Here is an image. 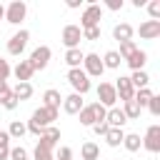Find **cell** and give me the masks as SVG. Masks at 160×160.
Masks as SVG:
<instances>
[{
	"instance_id": "1",
	"label": "cell",
	"mask_w": 160,
	"mask_h": 160,
	"mask_svg": "<svg viewBox=\"0 0 160 160\" xmlns=\"http://www.w3.org/2000/svg\"><path fill=\"white\" fill-rule=\"evenodd\" d=\"M68 82L72 85V90H75L78 95H85V92L90 90V78L82 72V68H70V70H68Z\"/></svg>"
},
{
	"instance_id": "2",
	"label": "cell",
	"mask_w": 160,
	"mask_h": 160,
	"mask_svg": "<svg viewBox=\"0 0 160 160\" xmlns=\"http://www.w3.org/2000/svg\"><path fill=\"white\" fill-rule=\"evenodd\" d=\"M100 18H102V8L95 5V2H90V5L82 10V15H80V30L98 28V25H100Z\"/></svg>"
},
{
	"instance_id": "3",
	"label": "cell",
	"mask_w": 160,
	"mask_h": 160,
	"mask_svg": "<svg viewBox=\"0 0 160 160\" xmlns=\"http://www.w3.org/2000/svg\"><path fill=\"white\" fill-rule=\"evenodd\" d=\"M25 15H28V5H25L22 0H12V2L5 8V20H8L10 25H20V22L25 20Z\"/></svg>"
},
{
	"instance_id": "4",
	"label": "cell",
	"mask_w": 160,
	"mask_h": 160,
	"mask_svg": "<svg viewBox=\"0 0 160 160\" xmlns=\"http://www.w3.org/2000/svg\"><path fill=\"white\" fill-rule=\"evenodd\" d=\"M82 72H85L88 78H100V75L105 72L100 55H95V52H85V58H82Z\"/></svg>"
},
{
	"instance_id": "5",
	"label": "cell",
	"mask_w": 160,
	"mask_h": 160,
	"mask_svg": "<svg viewBox=\"0 0 160 160\" xmlns=\"http://www.w3.org/2000/svg\"><path fill=\"white\" fill-rule=\"evenodd\" d=\"M50 55H52V50L48 48V45H40V48H35L32 52H30V68L32 70H45L48 68V62H50Z\"/></svg>"
},
{
	"instance_id": "6",
	"label": "cell",
	"mask_w": 160,
	"mask_h": 160,
	"mask_svg": "<svg viewBox=\"0 0 160 160\" xmlns=\"http://www.w3.org/2000/svg\"><path fill=\"white\" fill-rule=\"evenodd\" d=\"M98 102H100L102 108H115L118 95H115L112 82H100V85H98Z\"/></svg>"
},
{
	"instance_id": "7",
	"label": "cell",
	"mask_w": 160,
	"mask_h": 160,
	"mask_svg": "<svg viewBox=\"0 0 160 160\" xmlns=\"http://www.w3.org/2000/svg\"><path fill=\"white\" fill-rule=\"evenodd\" d=\"M142 148L148 152H160V125H150L142 138Z\"/></svg>"
},
{
	"instance_id": "8",
	"label": "cell",
	"mask_w": 160,
	"mask_h": 160,
	"mask_svg": "<svg viewBox=\"0 0 160 160\" xmlns=\"http://www.w3.org/2000/svg\"><path fill=\"white\" fill-rule=\"evenodd\" d=\"M80 40H82V30H80V25H65V28H62V42H65L68 50L78 48Z\"/></svg>"
},
{
	"instance_id": "9",
	"label": "cell",
	"mask_w": 160,
	"mask_h": 160,
	"mask_svg": "<svg viewBox=\"0 0 160 160\" xmlns=\"http://www.w3.org/2000/svg\"><path fill=\"white\" fill-rule=\"evenodd\" d=\"M28 40H30V32L28 30H20V32H15L10 40H8V52L10 55H20L22 50H25V45H28Z\"/></svg>"
},
{
	"instance_id": "10",
	"label": "cell",
	"mask_w": 160,
	"mask_h": 160,
	"mask_svg": "<svg viewBox=\"0 0 160 160\" xmlns=\"http://www.w3.org/2000/svg\"><path fill=\"white\" fill-rule=\"evenodd\" d=\"M58 140H60V130H58L55 125H50V128L42 130V135H40V140H38V148H42V150H52V148L58 145Z\"/></svg>"
},
{
	"instance_id": "11",
	"label": "cell",
	"mask_w": 160,
	"mask_h": 160,
	"mask_svg": "<svg viewBox=\"0 0 160 160\" xmlns=\"http://www.w3.org/2000/svg\"><path fill=\"white\" fill-rule=\"evenodd\" d=\"M112 88H115V95H118L122 102H125V100H132V95H135V88H132L130 78H125V75H120L118 82H115Z\"/></svg>"
},
{
	"instance_id": "12",
	"label": "cell",
	"mask_w": 160,
	"mask_h": 160,
	"mask_svg": "<svg viewBox=\"0 0 160 160\" xmlns=\"http://www.w3.org/2000/svg\"><path fill=\"white\" fill-rule=\"evenodd\" d=\"M138 32H140L142 40H155L160 35V20H145V22H140Z\"/></svg>"
},
{
	"instance_id": "13",
	"label": "cell",
	"mask_w": 160,
	"mask_h": 160,
	"mask_svg": "<svg viewBox=\"0 0 160 160\" xmlns=\"http://www.w3.org/2000/svg\"><path fill=\"white\" fill-rule=\"evenodd\" d=\"M62 110H65L68 115H78V112L82 110V95L70 92L68 98H62Z\"/></svg>"
},
{
	"instance_id": "14",
	"label": "cell",
	"mask_w": 160,
	"mask_h": 160,
	"mask_svg": "<svg viewBox=\"0 0 160 160\" xmlns=\"http://www.w3.org/2000/svg\"><path fill=\"white\" fill-rule=\"evenodd\" d=\"M122 62H128V68H130L132 72H135V70H142V68H145V62H148V52H145V50H135V52H132V55H128Z\"/></svg>"
},
{
	"instance_id": "15",
	"label": "cell",
	"mask_w": 160,
	"mask_h": 160,
	"mask_svg": "<svg viewBox=\"0 0 160 160\" xmlns=\"http://www.w3.org/2000/svg\"><path fill=\"white\" fill-rule=\"evenodd\" d=\"M32 68H30V62L28 60H20L15 68H12V75L18 78V82H30V78H32Z\"/></svg>"
},
{
	"instance_id": "16",
	"label": "cell",
	"mask_w": 160,
	"mask_h": 160,
	"mask_svg": "<svg viewBox=\"0 0 160 160\" xmlns=\"http://www.w3.org/2000/svg\"><path fill=\"white\" fill-rule=\"evenodd\" d=\"M42 100H45V108H50V110H60V105H62V95L55 88H48L42 92Z\"/></svg>"
},
{
	"instance_id": "17",
	"label": "cell",
	"mask_w": 160,
	"mask_h": 160,
	"mask_svg": "<svg viewBox=\"0 0 160 160\" xmlns=\"http://www.w3.org/2000/svg\"><path fill=\"white\" fill-rule=\"evenodd\" d=\"M105 122H108V128H122V125L128 122V118L122 115L120 108H110L108 115H105Z\"/></svg>"
},
{
	"instance_id": "18",
	"label": "cell",
	"mask_w": 160,
	"mask_h": 160,
	"mask_svg": "<svg viewBox=\"0 0 160 160\" xmlns=\"http://www.w3.org/2000/svg\"><path fill=\"white\" fill-rule=\"evenodd\" d=\"M132 25L130 22H120V25H115L112 28V38L118 40V42H125V40H132Z\"/></svg>"
},
{
	"instance_id": "19",
	"label": "cell",
	"mask_w": 160,
	"mask_h": 160,
	"mask_svg": "<svg viewBox=\"0 0 160 160\" xmlns=\"http://www.w3.org/2000/svg\"><path fill=\"white\" fill-rule=\"evenodd\" d=\"M122 138H125L122 128H110V130L105 132V142H108L110 148H120V145H122Z\"/></svg>"
},
{
	"instance_id": "20",
	"label": "cell",
	"mask_w": 160,
	"mask_h": 160,
	"mask_svg": "<svg viewBox=\"0 0 160 160\" xmlns=\"http://www.w3.org/2000/svg\"><path fill=\"white\" fill-rule=\"evenodd\" d=\"M122 145H125V150H128V152H138V150H140V145H142V138H140L138 132H128V135L122 138Z\"/></svg>"
},
{
	"instance_id": "21",
	"label": "cell",
	"mask_w": 160,
	"mask_h": 160,
	"mask_svg": "<svg viewBox=\"0 0 160 160\" xmlns=\"http://www.w3.org/2000/svg\"><path fill=\"white\" fill-rule=\"evenodd\" d=\"M82 58H85V52H82L80 48H72V50L65 52V62H68L70 68H80V65H82Z\"/></svg>"
},
{
	"instance_id": "22",
	"label": "cell",
	"mask_w": 160,
	"mask_h": 160,
	"mask_svg": "<svg viewBox=\"0 0 160 160\" xmlns=\"http://www.w3.org/2000/svg\"><path fill=\"white\" fill-rule=\"evenodd\" d=\"M120 62H122V58L118 55V50H108V52L102 55V68L118 70V68H120Z\"/></svg>"
},
{
	"instance_id": "23",
	"label": "cell",
	"mask_w": 160,
	"mask_h": 160,
	"mask_svg": "<svg viewBox=\"0 0 160 160\" xmlns=\"http://www.w3.org/2000/svg\"><path fill=\"white\" fill-rule=\"evenodd\" d=\"M12 95H15L18 100H30V98H32V85H30V82H18V85L12 88Z\"/></svg>"
},
{
	"instance_id": "24",
	"label": "cell",
	"mask_w": 160,
	"mask_h": 160,
	"mask_svg": "<svg viewBox=\"0 0 160 160\" xmlns=\"http://www.w3.org/2000/svg\"><path fill=\"white\" fill-rule=\"evenodd\" d=\"M80 155H82V160H98V158H100V148H98L95 142H82Z\"/></svg>"
},
{
	"instance_id": "25",
	"label": "cell",
	"mask_w": 160,
	"mask_h": 160,
	"mask_svg": "<svg viewBox=\"0 0 160 160\" xmlns=\"http://www.w3.org/2000/svg\"><path fill=\"white\" fill-rule=\"evenodd\" d=\"M130 82H132V88H135V90H140V88H148L150 78H148V72H145V70H135V72L130 75Z\"/></svg>"
},
{
	"instance_id": "26",
	"label": "cell",
	"mask_w": 160,
	"mask_h": 160,
	"mask_svg": "<svg viewBox=\"0 0 160 160\" xmlns=\"http://www.w3.org/2000/svg\"><path fill=\"white\" fill-rule=\"evenodd\" d=\"M152 95H155V92H152L150 88H140V90H135V95H132V100H135V102L140 105V110H142V108H145V105L150 102V98H152Z\"/></svg>"
},
{
	"instance_id": "27",
	"label": "cell",
	"mask_w": 160,
	"mask_h": 160,
	"mask_svg": "<svg viewBox=\"0 0 160 160\" xmlns=\"http://www.w3.org/2000/svg\"><path fill=\"white\" fill-rule=\"evenodd\" d=\"M122 115H125L128 120H138V118H140V105H138L135 100H125V105H122Z\"/></svg>"
},
{
	"instance_id": "28",
	"label": "cell",
	"mask_w": 160,
	"mask_h": 160,
	"mask_svg": "<svg viewBox=\"0 0 160 160\" xmlns=\"http://www.w3.org/2000/svg\"><path fill=\"white\" fill-rule=\"evenodd\" d=\"M78 115H80V125H85V128H92V125H95V112H92V105H82V110H80Z\"/></svg>"
},
{
	"instance_id": "29",
	"label": "cell",
	"mask_w": 160,
	"mask_h": 160,
	"mask_svg": "<svg viewBox=\"0 0 160 160\" xmlns=\"http://www.w3.org/2000/svg\"><path fill=\"white\" fill-rule=\"evenodd\" d=\"M25 132H28V128H25V122H20V120H12V122H10V128H8L10 140H20Z\"/></svg>"
},
{
	"instance_id": "30",
	"label": "cell",
	"mask_w": 160,
	"mask_h": 160,
	"mask_svg": "<svg viewBox=\"0 0 160 160\" xmlns=\"http://www.w3.org/2000/svg\"><path fill=\"white\" fill-rule=\"evenodd\" d=\"M10 155V135L8 130H0V160H8Z\"/></svg>"
},
{
	"instance_id": "31",
	"label": "cell",
	"mask_w": 160,
	"mask_h": 160,
	"mask_svg": "<svg viewBox=\"0 0 160 160\" xmlns=\"http://www.w3.org/2000/svg\"><path fill=\"white\" fill-rule=\"evenodd\" d=\"M135 50H138V45H135L132 40H125V42H120V50H118V55L125 60V58H128V55H132Z\"/></svg>"
},
{
	"instance_id": "32",
	"label": "cell",
	"mask_w": 160,
	"mask_h": 160,
	"mask_svg": "<svg viewBox=\"0 0 160 160\" xmlns=\"http://www.w3.org/2000/svg\"><path fill=\"white\" fill-rule=\"evenodd\" d=\"M8 160H28V150H25L22 145H15V148H10Z\"/></svg>"
},
{
	"instance_id": "33",
	"label": "cell",
	"mask_w": 160,
	"mask_h": 160,
	"mask_svg": "<svg viewBox=\"0 0 160 160\" xmlns=\"http://www.w3.org/2000/svg\"><path fill=\"white\" fill-rule=\"evenodd\" d=\"M92 105V112H95V122H105V115H108V108H102L100 102H90Z\"/></svg>"
},
{
	"instance_id": "34",
	"label": "cell",
	"mask_w": 160,
	"mask_h": 160,
	"mask_svg": "<svg viewBox=\"0 0 160 160\" xmlns=\"http://www.w3.org/2000/svg\"><path fill=\"white\" fill-rule=\"evenodd\" d=\"M32 160H55V155H52V150H42V148H38V145H35Z\"/></svg>"
},
{
	"instance_id": "35",
	"label": "cell",
	"mask_w": 160,
	"mask_h": 160,
	"mask_svg": "<svg viewBox=\"0 0 160 160\" xmlns=\"http://www.w3.org/2000/svg\"><path fill=\"white\" fill-rule=\"evenodd\" d=\"M148 12H150V20H160V0H150Z\"/></svg>"
},
{
	"instance_id": "36",
	"label": "cell",
	"mask_w": 160,
	"mask_h": 160,
	"mask_svg": "<svg viewBox=\"0 0 160 160\" xmlns=\"http://www.w3.org/2000/svg\"><path fill=\"white\" fill-rule=\"evenodd\" d=\"M18 102H20V100H18V98L12 95V90H10V95H8V98H5V100H2L0 105H2L5 110H15V108H18Z\"/></svg>"
},
{
	"instance_id": "37",
	"label": "cell",
	"mask_w": 160,
	"mask_h": 160,
	"mask_svg": "<svg viewBox=\"0 0 160 160\" xmlns=\"http://www.w3.org/2000/svg\"><path fill=\"white\" fill-rule=\"evenodd\" d=\"M148 108H150V112L158 118V115H160V95H152L150 102H148Z\"/></svg>"
},
{
	"instance_id": "38",
	"label": "cell",
	"mask_w": 160,
	"mask_h": 160,
	"mask_svg": "<svg viewBox=\"0 0 160 160\" xmlns=\"http://www.w3.org/2000/svg\"><path fill=\"white\" fill-rule=\"evenodd\" d=\"M12 72V68H10V62L5 60V58H0V80H8V75Z\"/></svg>"
},
{
	"instance_id": "39",
	"label": "cell",
	"mask_w": 160,
	"mask_h": 160,
	"mask_svg": "<svg viewBox=\"0 0 160 160\" xmlns=\"http://www.w3.org/2000/svg\"><path fill=\"white\" fill-rule=\"evenodd\" d=\"M82 38H85V40H98V38H100V25H98V28H88V30H82Z\"/></svg>"
},
{
	"instance_id": "40",
	"label": "cell",
	"mask_w": 160,
	"mask_h": 160,
	"mask_svg": "<svg viewBox=\"0 0 160 160\" xmlns=\"http://www.w3.org/2000/svg\"><path fill=\"white\" fill-rule=\"evenodd\" d=\"M108 130H110V128H108V122H95V125H92V132H95V135H102V138H105V132H108Z\"/></svg>"
},
{
	"instance_id": "41",
	"label": "cell",
	"mask_w": 160,
	"mask_h": 160,
	"mask_svg": "<svg viewBox=\"0 0 160 160\" xmlns=\"http://www.w3.org/2000/svg\"><path fill=\"white\" fill-rule=\"evenodd\" d=\"M8 95H10V85H8V80H0V102H2Z\"/></svg>"
},
{
	"instance_id": "42",
	"label": "cell",
	"mask_w": 160,
	"mask_h": 160,
	"mask_svg": "<svg viewBox=\"0 0 160 160\" xmlns=\"http://www.w3.org/2000/svg\"><path fill=\"white\" fill-rule=\"evenodd\" d=\"M58 160H72V150H70V148H60Z\"/></svg>"
},
{
	"instance_id": "43",
	"label": "cell",
	"mask_w": 160,
	"mask_h": 160,
	"mask_svg": "<svg viewBox=\"0 0 160 160\" xmlns=\"http://www.w3.org/2000/svg\"><path fill=\"white\" fill-rule=\"evenodd\" d=\"M105 5L110 10H122V0H105Z\"/></svg>"
},
{
	"instance_id": "44",
	"label": "cell",
	"mask_w": 160,
	"mask_h": 160,
	"mask_svg": "<svg viewBox=\"0 0 160 160\" xmlns=\"http://www.w3.org/2000/svg\"><path fill=\"white\" fill-rule=\"evenodd\" d=\"M68 8H80V0H68Z\"/></svg>"
},
{
	"instance_id": "45",
	"label": "cell",
	"mask_w": 160,
	"mask_h": 160,
	"mask_svg": "<svg viewBox=\"0 0 160 160\" xmlns=\"http://www.w3.org/2000/svg\"><path fill=\"white\" fill-rule=\"evenodd\" d=\"M132 5L135 8H142V5H148V0H132Z\"/></svg>"
},
{
	"instance_id": "46",
	"label": "cell",
	"mask_w": 160,
	"mask_h": 160,
	"mask_svg": "<svg viewBox=\"0 0 160 160\" xmlns=\"http://www.w3.org/2000/svg\"><path fill=\"white\" fill-rule=\"evenodd\" d=\"M0 18H5V8L2 5H0Z\"/></svg>"
}]
</instances>
